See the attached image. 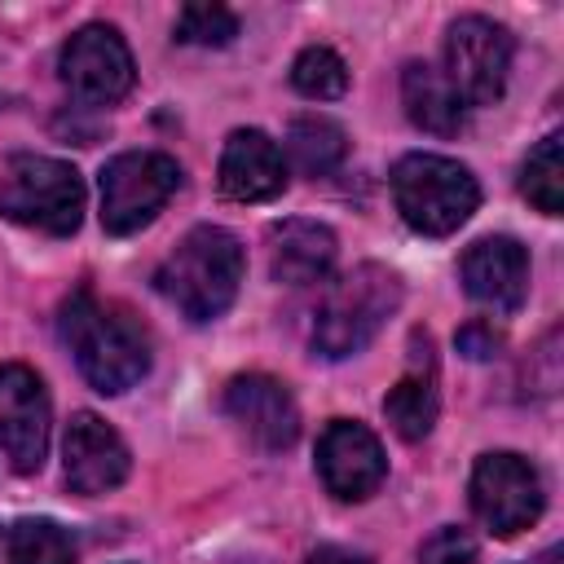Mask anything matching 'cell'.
Returning <instances> with one entry per match:
<instances>
[{"instance_id":"obj_1","label":"cell","mask_w":564,"mask_h":564,"mask_svg":"<svg viewBox=\"0 0 564 564\" xmlns=\"http://www.w3.org/2000/svg\"><path fill=\"white\" fill-rule=\"evenodd\" d=\"M62 344L70 348L79 375L106 392L119 397L150 370V339L145 330L115 304L97 300L93 291H75L57 313Z\"/></svg>"},{"instance_id":"obj_2","label":"cell","mask_w":564,"mask_h":564,"mask_svg":"<svg viewBox=\"0 0 564 564\" xmlns=\"http://www.w3.org/2000/svg\"><path fill=\"white\" fill-rule=\"evenodd\" d=\"M242 242L220 225L189 229L154 269V291L189 322L220 317L242 286Z\"/></svg>"},{"instance_id":"obj_3","label":"cell","mask_w":564,"mask_h":564,"mask_svg":"<svg viewBox=\"0 0 564 564\" xmlns=\"http://www.w3.org/2000/svg\"><path fill=\"white\" fill-rule=\"evenodd\" d=\"M397 304H401V278L392 269H383V264L348 269L317 304L313 352L326 361H344V357L361 352L383 330V322L397 313Z\"/></svg>"},{"instance_id":"obj_4","label":"cell","mask_w":564,"mask_h":564,"mask_svg":"<svg viewBox=\"0 0 564 564\" xmlns=\"http://www.w3.org/2000/svg\"><path fill=\"white\" fill-rule=\"evenodd\" d=\"M392 198L410 229L445 238L458 225H467V216L480 203V185L463 163L445 154H405L392 167Z\"/></svg>"},{"instance_id":"obj_5","label":"cell","mask_w":564,"mask_h":564,"mask_svg":"<svg viewBox=\"0 0 564 564\" xmlns=\"http://www.w3.org/2000/svg\"><path fill=\"white\" fill-rule=\"evenodd\" d=\"M0 212L40 234H75L84 220V181L48 154H13L0 176Z\"/></svg>"},{"instance_id":"obj_6","label":"cell","mask_w":564,"mask_h":564,"mask_svg":"<svg viewBox=\"0 0 564 564\" xmlns=\"http://www.w3.org/2000/svg\"><path fill=\"white\" fill-rule=\"evenodd\" d=\"M176 185H181L176 159L159 150L115 154L101 167V229L119 238L145 229L163 212V203L176 194Z\"/></svg>"},{"instance_id":"obj_7","label":"cell","mask_w":564,"mask_h":564,"mask_svg":"<svg viewBox=\"0 0 564 564\" xmlns=\"http://www.w3.org/2000/svg\"><path fill=\"white\" fill-rule=\"evenodd\" d=\"M511 31L494 18L467 13L445 35V79L463 106H494L511 75Z\"/></svg>"},{"instance_id":"obj_8","label":"cell","mask_w":564,"mask_h":564,"mask_svg":"<svg viewBox=\"0 0 564 564\" xmlns=\"http://www.w3.org/2000/svg\"><path fill=\"white\" fill-rule=\"evenodd\" d=\"M471 511L485 520L489 533L498 538H516L529 524H538L546 494H542V476L529 458L511 454V449H494L480 454L471 467Z\"/></svg>"},{"instance_id":"obj_9","label":"cell","mask_w":564,"mask_h":564,"mask_svg":"<svg viewBox=\"0 0 564 564\" xmlns=\"http://www.w3.org/2000/svg\"><path fill=\"white\" fill-rule=\"evenodd\" d=\"M57 66H62V84L88 106H110V101L128 97V88L137 79V66H132V53H128L123 35L106 22L79 26L62 44Z\"/></svg>"},{"instance_id":"obj_10","label":"cell","mask_w":564,"mask_h":564,"mask_svg":"<svg viewBox=\"0 0 564 564\" xmlns=\"http://www.w3.org/2000/svg\"><path fill=\"white\" fill-rule=\"evenodd\" d=\"M0 449L13 471H40L48 449V397L35 370L4 361L0 366Z\"/></svg>"},{"instance_id":"obj_11","label":"cell","mask_w":564,"mask_h":564,"mask_svg":"<svg viewBox=\"0 0 564 564\" xmlns=\"http://www.w3.org/2000/svg\"><path fill=\"white\" fill-rule=\"evenodd\" d=\"M317 476L339 502H361L383 485L388 454L366 423L335 419L317 441Z\"/></svg>"},{"instance_id":"obj_12","label":"cell","mask_w":564,"mask_h":564,"mask_svg":"<svg viewBox=\"0 0 564 564\" xmlns=\"http://www.w3.org/2000/svg\"><path fill=\"white\" fill-rule=\"evenodd\" d=\"M225 414L247 432L251 445H260L269 454L295 445V436H300L295 397L286 392V383H278L269 375H238L225 388Z\"/></svg>"},{"instance_id":"obj_13","label":"cell","mask_w":564,"mask_h":564,"mask_svg":"<svg viewBox=\"0 0 564 564\" xmlns=\"http://www.w3.org/2000/svg\"><path fill=\"white\" fill-rule=\"evenodd\" d=\"M458 278L476 304L494 313H516L529 295V256L516 238H480L463 251Z\"/></svg>"},{"instance_id":"obj_14","label":"cell","mask_w":564,"mask_h":564,"mask_svg":"<svg viewBox=\"0 0 564 564\" xmlns=\"http://www.w3.org/2000/svg\"><path fill=\"white\" fill-rule=\"evenodd\" d=\"M62 454H66V485L75 494H106V489L123 485V476L132 467L123 436L93 410H79L70 419Z\"/></svg>"},{"instance_id":"obj_15","label":"cell","mask_w":564,"mask_h":564,"mask_svg":"<svg viewBox=\"0 0 564 564\" xmlns=\"http://www.w3.org/2000/svg\"><path fill=\"white\" fill-rule=\"evenodd\" d=\"M286 189V163L282 150L260 128L229 132L220 150V194L234 203H269Z\"/></svg>"},{"instance_id":"obj_16","label":"cell","mask_w":564,"mask_h":564,"mask_svg":"<svg viewBox=\"0 0 564 564\" xmlns=\"http://www.w3.org/2000/svg\"><path fill=\"white\" fill-rule=\"evenodd\" d=\"M339 242L317 220H282L269 229V273L282 286H308L322 282L335 269Z\"/></svg>"},{"instance_id":"obj_17","label":"cell","mask_w":564,"mask_h":564,"mask_svg":"<svg viewBox=\"0 0 564 564\" xmlns=\"http://www.w3.org/2000/svg\"><path fill=\"white\" fill-rule=\"evenodd\" d=\"M401 101L414 128L432 132V137H454L463 128V101L449 88V79L427 66V62H410L401 70Z\"/></svg>"},{"instance_id":"obj_18","label":"cell","mask_w":564,"mask_h":564,"mask_svg":"<svg viewBox=\"0 0 564 564\" xmlns=\"http://www.w3.org/2000/svg\"><path fill=\"white\" fill-rule=\"evenodd\" d=\"M344 154H348V137L326 115H300L286 132V159L295 163V172H304L313 181L335 172L344 163Z\"/></svg>"},{"instance_id":"obj_19","label":"cell","mask_w":564,"mask_h":564,"mask_svg":"<svg viewBox=\"0 0 564 564\" xmlns=\"http://www.w3.org/2000/svg\"><path fill=\"white\" fill-rule=\"evenodd\" d=\"M436 410H441V401H436V379H432V370L427 375H419V370H410L397 388H388V397H383V414H388V423H392V432L401 436V441H423L427 432H432V423H436Z\"/></svg>"},{"instance_id":"obj_20","label":"cell","mask_w":564,"mask_h":564,"mask_svg":"<svg viewBox=\"0 0 564 564\" xmlns=\"http://www.w3.org/2000/svg\"><path fill=\"white\" fill-rule=\"evenodd\" d=\"M520 194L542 212V216H560L564 212V137L551 132L542 137L524 167H520Z\"/></svg>"},{"instance_id":"obj_21","label":"cell","mask_w":564,"mask_h":564,"mask_svg":"<svg viewBox=\"0 0 564 564\" xmlns=\"http://www.w3.org/2000/svg\"><path fill=\"white\" fill-rule=\"evenodd\" d=\"M9 564H75V538L57 520H18L9 533Z\"/></svg>"},{"instance_id":"obj_22","label":"cell","mask_w":564,"mask_h":564,"mask_svg":"<svg viewBox=\"0 0 564 564\" xmlns=\"http://www.w3.org/2000/svg\"><path fill=\"white\" fill-rule=\"evenodd\" d=\"M291 84H295V93H304L313 101H330V97H339L348 88V66H344V57L335 48L308 44L291 62Z\"/></svg>"},{"instance_id":"obj_23","label":"cell","mask_w":564,"mask_h":564,"mask_svg":"<svg viewBox=\"0 0 564 564\" xmlns=\"http://www.w3.org/2000/svg\"><path fill=\"white\" fill-rule=\"evenodd\" d=\"M238 35V18L225 4H185L176 18V40L181 44H203V48H220Z\"/></svg>"},{"instance_id":"obj_24","label":"cell","mask_w":564,"mask_h":564,"mask_svg":"<svg viewBox=\"0 0 564 564\" xmlns=\"http://www.w3.org/2000/svg\"><path fill=\"white\" fill-rule=\"evenodd\" d=\"M471 560H476V538L458 524H441L419 546V564H471Z\"/></svg>"},{"instance_id":"obj_25","label":"cell","mask_w":564,"mask_h":564,"mask_svg":"<svg viewBox=\"0 0 564 564\" xmlns=\"http://www.w3.org/2000/svg\"><path fill=\"white\" fill-rule=\"evenodd\" d=\"M498 348H502V335L494 330V322H467L458 330V352L471 361H489V357H498Z\"/></svg>"},{"instance_id":"obj_26","label":"cell","mask_w":564,"mask_h":564,"mask_svg":"<svg viewBox=\"0 0 564 564\" xmlns=\"http://www.w3.org/2000/svg\"><path fill=\"white\" fill-rule=\"evenodd\" d=\"M308 564H370V560L357 555V551H344V546H317L308 555Z\"/></svg>"},{"instance_id":"obj_27","label":"cell","mask_w":564,"mask_h":564,"mask_svg":"<svg viewBox=\"0 0 564 564\" xmlns=\"http://www.w3.org/2000/svg\"><path fill=\"white\" fill-rule=\"evenodd\" d=\"M529 564H564V551H560V546H546V551H542V555H533Z\"/></svg>"}]
</instances>
